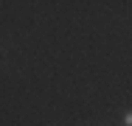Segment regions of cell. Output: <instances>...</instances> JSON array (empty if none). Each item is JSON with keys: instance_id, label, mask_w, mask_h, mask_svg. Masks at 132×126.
<instances>
[{"instance_id": "6da1fadb", "label": "cell", "mask_w": 132, "mask_h": 126, "mask_svg": "<svg viewBox=\"0 0 132 126\" xmlns=\"http://www.w3.org/2000/svg\"><path fill=\"white\" fill-rule=\"evenodd\" d=\"M124 121H127V123L132 126V112H127V118H124Z\"/></svg>"}]
</instances>
